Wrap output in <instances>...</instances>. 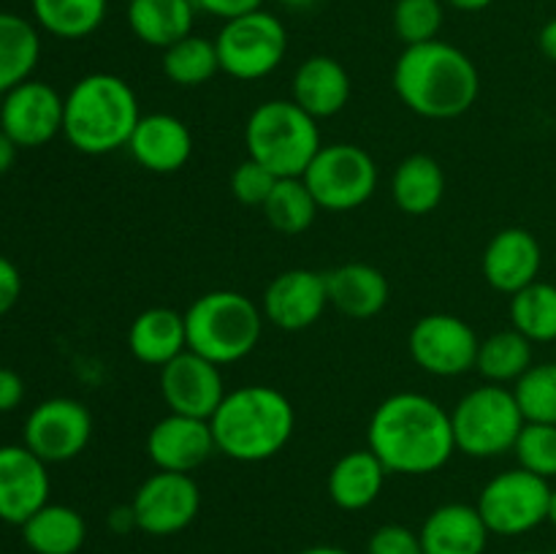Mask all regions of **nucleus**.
<instances>
[{
    "mask_svg": "<svg viewBox=\"0 0 556 554\" xmlns=\"http://www.w3.org/2000/svg\"><path fill=\"white\" fill-rule=\"evenodd\" d=\"M367 443L389 473H438L456 451L451 411L418 391H396L369 416Z\"/></svg>",
    "mask_w": 556,
    "mask_h": 554,
    "instance_id": "nucleus-1",
    "label": "nucleus"
},
{
    "mask_svg": "<svg viewBox=\"0 0 556 554\" xmlns=\"http://www.w3.org/2000/svg\"><path fill=\"white\" fill-rule=\"evenodd\" d=\"M394 90L418 117L454 119L478 101L481 74L470 54L434 38L402 49L394 65Z\"/></svg>",
    "mask_w": 556,
    "mask_h": 554,
    "instance_id": "nucleus-2",
    "label": "nucleus"
},
{
    "mask_svg": "<svg viewBox=\"0 0 556 554\" xmlns=\"http://www.w3.org/2000/svg\"><path fill=\"white\" fill-rule=\"evenodd\" d=\"M210 427L217 454L233 462H266L291 440L296 411L275 386L248 383L226 391Z\"/></svg>",
    "mask_w": 556,
    "mask_h": 554,
    "instance_id": "nucleus-3",
    "label": "nucleus"
},
{
    "mask_svg": "<svg viewBox=\"0 0 556 554\" xmlns=\"http://www.w3.org/2000/svg\"><path fill=\"white\" fill-rule=\"evenodd\" d=\"M139 119L134 87L123 76L98 71L81 76L65 96L63 136L85 155H106L128 147Z\"/></svg>",
    "mask_w": 556,
    "mask_h": 554,
    "instance_id": "nucleus-4",
    "label": "nucleus"
},
{
    "mask_svg": "<svg viewBox=\"0 0 556 554\" xmlns=\"http://www.w3.org/2000/svg\"><path fill=\"white\" fill-rule=\"evenodd\" d=\"M264 313L250 297L239 291L201 293L185 310L188 351L210 358L212 364H237L248 358L264 335Z\"/></svg>",
    "mask_w": 556,
    "mask_h": 554,
    "instance_id": "nucleus-5",
    "label": "nucleus"
},
{
    "mask_svg": "<svg viewBox=\"0 0 556 554\" xmlns=\"http://www.w3.org/2000/svg\"><path fill=\"white\" fill-rule=\"evenodd\" d=\"M248 158L269 168L275 177H302L320 150V128L313 114L296 101L275 98L250 112L244 123Z\"/></svg>",
    "mask_w": 556,
    "mask_h": 554,
    "instance_id": "nucleus-6",
    "label": "nucleus"
},
{
    "mask_svg": "<svg viewBox=\"0 0 556 554\" xmlns=\"http://www.w3.org/2000/svg\"><path fill=\"white\" fill-rule=\"evenodd\" d=\"M525 424V413L516 402L514 389L500 383L467 391L451 411L456 451L476 459H492L514 451Z\"/></svg>",
    "mask_w": 556,
    "mask_h": 554,
    "instance_id": "nucleus-7",
    "label": "nucleus"
},
{
    "mask_svg": "<svg viewBox=\"0 0 556 554\" xmlns=\"http://www.w3.org/2000/svg\"><path fill=\"white\" fill-rule=\"evenodd\" d=\"M223 74L239 81H255L280 68L288 52V30L271 11H253L223 22L215 38Z\"/></svg>",
    "mask_w": 556,
    "mask_h": 554,
    "instance_id": "nucleus-8",
    "label": "nucleus"
},
{
    "mask_svg": "<svg viewBox=\"0 0 556 554\" xmlns=\"http://www.w3.org/2000/svg\"><path fill=\"white\" fill-rule=\"evenodd\" d=\"M320 210L351 212L378 190V163L358 144H324L302 174Z\"/></svg>",
    "mask_w": 556,
    "mask_h": 554,
    "instance_id": "nucleus-9",
    "label": "nucleus"
},
{
    "mask_svg": "<svg viewBox=\"0 0 556 554\" xmlns=\"http://www.w3.org/2000/svg\"><path fill=\"white\" fill-rule=\"evenodd\" d=\"M552 487L546 478L514 467L489 478L478 494L476 508L481 511L489 532L503 538H516L541 527L548 516Z\"/></svg>",
    "mask_w": 556,
    "mask_h": 554,
    "instance_id": "nucleus-10",
    "label": "nucleus"
},
{
    "mask_svg": "<svg viewBox=\"0 0 556 554\" xmlns=\"http://www.w3.org/2000/svg\"><path fill=\"white\" fill-rule=\"evenodd\" d=\"M478 340L476 329L465 318L451 313L424 315L407 335V351L424 373L434 378H459L476 369Z\"/></svg>",
    "mask_w": 556,
    "mask_h": 554,
    "instance_id": "nucleus-11",
    "label": "nucleus"
},
{
    "mask_svg": "<svg viewBox=\"0 0 556 554\" xmlns=\"http://www.w3.org/2000/svg\"><path fill=\"white\" fill-rule=\"evenodd\" d=\"M92 438V413L74 396H52L27 413L22 443L47 465L71 462L87 449Z\"/></svg>",
    "mask_w": 556,
    "mask_h": 554,
    "instance_id": "nucleus-12",
    "label": "nucleus"
},
{
    "mask_svg": "<svg viewBox=\"0 0 556 554\" xmlns=\"http://www.w3.org/2000/svg\"><path fill=\"white\" fill-rule=\"evenodd\" d=\"M130 508L136 516V530L166 538L193 525L201 508V489L190 473L157 470L141 481Z\"/></svg>",
    "mask_w": 556,
    "mask_h": 554,
    "instance_id": "nucleus-13",
    "label": "nucleus"
},
{
    "mask_svg": "<svg viewBox=\"0 0 556 554\" xmlns=\"http://www.w3.org/2000/svg\"><path fill=\"white\" fill-rule=\"evenodd\" d=\"M65 98L52 85L27 79L0 98V130L20 150H36L63 134Z\"/></svg>",
    "mask_w": 556,
    "mask_h": 554,
    "instance_id": "nucleus-14",
    "label": "nucleus"
},
{
    "mask_svg": "<svg viewBox=\"0 0 556 554\" xmlns=\"http://www.w3.org/2000/svg\"><path fill=\"white\" fill-rule=\"evenodd\" d=\"M161 396L168 413L210 421L226 396L220 367L193 351L179 353L161 367Z\"/></svg>",
    "mask_w": 556,
    "mask_h": 554,
    "instance_id": "nucleus-15",
    "label": "nucleus"
},
{
    "mask_svg": "<svg viewBox=\"0 0 556 554\" xmlns=\"http://www.w3.org/2000/svg\"><path fill=\"white\" fill-rule=\"evenodd\" d=\"M329 307L326 275L315 269H288L266 286L261 313L282 331H302L318 324Z\"/></svg>",
    "mask_w": 556,
    "mask_h": 554,
    "instance_id": "nucleus-16",
    "label": "nucleus"
},
{
    "mask_svg": "<svg viewBox=\"0 0 556 554\" xmlns=\"http://www.w3.org/2000/svg\"><path fill=\"white\" fill-rule=\"evenodd\" d=\"M47 462L25 443L0 445V521L22 527L49 503Z\"/></svg>",
    "mask_w": 556,
    "mask_h": 554,
    "instance_id": "nucleus-17",
    "label": "nucleus"
},
{
    "mask_svg": "<svg viewBox=\"0 0 556 554\" xmlns=\"http://www.w3.org/2000/svg\"><path fill=\"white\" fill-rule=\"evenodd\" d=\"M210 421L182 413H168L147 435V456L157 470L193 473L215 454Z\"/></svg>",
    "mask_w": 556,
    "mask_h": 554,
    "instance_id": "nucleus-18",
    "label": "nucleus"
},
{
    "mask_svg": "<svg viewBox=\"0 0 556 554\" xmlns=\"http://www.w3.org/2000/svg\"><path fill=\"white\" fill-rule=\"evenodd\" d=\"M543 250L532 231L519 226L503 228L489 239L483 250L481 269L489 286L500 293H519L521 288L532 286L541 275Z\"/></svg>",
    "mask_w": 556,
    "mask_h": 554,
    "instance_id": "nucleus-19",
    "label": "nucleus"
},
{
    "mask_svg": "<svg viewBox=\"0 0 556 554\" xmlns=\"http://www.w3.org/2000/svg\"><path fill=\"white\" fill-rule=\"evenodd\" d=\"M128 152L147 172L174 174L193 155V134L174 114H141L128 141Z\"/></svg>",
    "mask_w": 556,
    "mask_h": 554,
    "instance_id": "nucleus-20",
    "label": "nucleus"
},
{
    "mask_svg": "<svg viewBox=\"0 0 556 554\" xmlns=\"http://www.w3.org/2000/svg\"><path fill=\"white\" fill-rule=\"evenodd\" d=\"M418 536L424 554H483L492 532L476 505L445 503L424 519Z\"/></svg>",
    "mask_w": 556,
    "mask_h": 554,
    "instance_id": "nucleus-21",
    "label": "nucleus"
},
{
    "mask_svg": "<svg viewBox=\"0 0 556 554\" xmlns=\"http://www.w3.org/2000/svg\"><path fill=\"white\" fill-rule=\"evenodd\" d=\"M326 291L331 307L353 320L375 318L391 299V286L383 272L364 261H351L326 272Z\"/></svg>",
    "mask_w": 556,
    "mask_h": 554,
    "instance_id": "nucleus-22",
    "label": "nucleus"
},
{
    "mask_svg": "<svg viewBox=\"0 0 556 554\" xmlns=\"http://www.w3.org/2000/svg\"><path fill=\"white\" fill-rule=\"evenodd\" d=\"M293 101L315 119L334 117L351 101V76L340 60L313 54L296 68L291 81Z\"/></svg>",
    "mask_w": 556,
    "mask_h": 554,
    "instance_id": "nucleus-23",
    "label": "nucleus"
},
{
    "mask_svg": "<svg viewBox=\"0 0 556 554\" xmlns=\"http://www.w3.org/2000/svg\"><path fill=\"white\" fill-rule=\"evenodd\" d=\"M128 351L136 362L163 367L188 351L185 313L172 307L141 310L128 326Z\"/></svg>",
    "mask_w": 556,
    "mask_h": 554,
    "instance_id": "nucleus-24",
    "label": "nucleus"
},
{
    "mask_svg": "<svg viewBox=\"0 0 556 554\" xmlns=\"http://www.w3.org/2000/svg\"><path fill=\"white\" fill-rule=\"evenodd\" d=\"M386 476H389V470L369 449L348 451L329 470L326 489H329V498L337 508L364 511L380 498Z\"/></svg>",
    "mask_w": 556,
    "mask_h": 554,
    "instance_id": "nucleus-25",
    "label": "nucleus"
},
{
    "mask_svg": "<svg viewBox=\"0 0 556 554\" xmlns=\"http://www.w3.org/2000/svg\"><path fill=\"white\" fill-rule=\"evenodd\" d=\"M193 0H128V27L141 43L168 49L193 33Z\"/></svg>",
    "mask_w": 556,
    "mask_h": 554,
    "instance_id": "nucleus-26",
    "label": "nucleus"
},
{
    "mask_svg": "<svg viewBox=\"0 0 556 554\" xmlns=\"http://www.w3.org/2000/svg\"><path fill=\"white\" fill-rule=\"evenodd\" d=\"M391 196L405 215L424 217L440 206L445 196V172L432 155L413 152L391 177Z\"/></svg>",
    "mask_w": 556,
    "mask_h": 554,
    "instance_id": "nucleus-27",
    "label": "nucleus"
},
{
    "mask_svg": "<svg viewBox=\"0 0 556 554\" xmlns=\"http://www.w3.org/2000/svg\"><path fill=\"white\" fill-rule=\"evenodd\" d=\"M85 538V516L71 505L47 503L22 525V541L33 554H76Z\"/></svg>",
    "mask_w": 556,
    "mask_h": 554,
    "instance_id": "nucleus-28",
    "label": "nucleus"
},
{
    "mask_svg": "<svg viewBox=\"0 0 556 554\" xmlns=\"http://www.w3.org/2000/svg\"><path fill=\"white\" fill-rule=\"evenodd\" d=\"M41 60V36L30 20L0 11V96L33 79Z\"/></svg>",
    "mask_w": 556,
    "mask_h": 554,
    "instance_id": "nucleus-29",
    "label": "nucleus"
},
{
    "mask_svg": "<svg viewBox=\"0 0 556 554\" xmlns=\"http://www.w3.org/2000/svg\"><path fill=\"white\" fill-rule=\"evenodd\" d=\"M33 20L49 36L79 41L103 25L109 0H30Z\"/></svg>",
    "mask_w": 556,
    "mask_h": 554,
    "instance_id": "nucleus-30",
    "label": "nucleus"
},
{
    "mask_svg": "<svg viewBox=\"0 0 556 554\" xmlns=\"http://www.w3.org/2000/svg\"><path fill=\"white\" fill-rule=\"evenodd\" d=\"M532 367V342L510 326L494 331L478 348L476 369L489 383H516Z\"/></svg>",
    "mask_w": 556,
    "mask_h": 554,
    "instance_id": "nucleus-31",
    "label": "nucleus"
},
{
    "mask_svg": "<svg viewBox=\"0 0 556 554\" xmlns=\"http://www.w3.org/2000/svg\"><path fill=\"white\" fill-rule=\"evenodd\" d=\"M261 210H264L266 221L275 231L296 237L313 226L320 206L302 177H282L277 179L275 190Z\"/></svg>",
    "mask_w": 556,
    "mask_h": 554,
    "instance_id": "nucleus-32",
    "label": "nucleus"
},
{
    "mask_svg": "<svg viewBox=\"0 0 556 554\" xmlns=\"http://www.w3.org/2000/svg\"><path fill=\"white\" fill-rule=\"evenodd\" d=\"M510 326L530 342L556 340V286L535 280L510 297Z\"/></svg>",
    "mask_w": 556,
    "mask_h": 554,
    "instance_id": "nucleus-33",
    "label": "nucleus"
},
{
    "mask_svg": "<svg viewBox=\"0 0 556 554\" xmlns=\"http://www.w3.org/2000/svg\"><path fill=\"white\" fill-rule=\"evenodd\" d=\"M161 65L166 79L179 87L206 85L220 71L215 41H210L204 36H195V33H190L182 41L163 49Z\"/></svg>",
    "mask_w": 556,
    "mask_h": 554,
    "instance_id": "nucleus-34",
    "label": "nucleus"
},
{
    "mask_svg": "<svg viewBox=\"0 0 556 554\" xmlns=\"http://www.w3.org/2000/svg\"><path fill=\"white\" fill-rule=\"evenodd\" d=\"M525 421L556 424V362L532 364L514 386Z\"/></svg>",
    "mask_w": 556,
    "mask_h": 554,
    "instance_id": "nucleus-35",
    "label": "nucleus"
},
{
    "mask_svg": "<svg viewBox=\"0 0 556 554\" xmlns=\"http://www.w3.org/2000/svg\"><path fill=\"white\" fill-rule=\"evenodd\" d=\"M443 0H396L394 14V33L405 47L434 41L443 27Z\"/></svg>",
    "mask_w": 556,
    "mask_h": 554,
    "instance_id": "nucleus-36",
    "label": "nucleus"
},
{
    "mask_svg": "<svg viewBox=\"0 0 556 554\" xmlns=\"http://www.w3.org/2000/svg\"><path fill=\"white\" fill-rule=\"evenodd\" d=\"M519 467L541 478H556V424L527 421L514 445Z\"/></svg>",
    "mask_w": 556,
    "mask_h": 554,
    "instance_id": "nucleus-37",
    "label": "nucleus"
},
{
    "mask_svg": "<svg viewBox=\"0 0 556 554\" xmlns=\"http://www.w3.org/2000/svg\"><path fill=\"white\" fill-rule=\"evenodd\" d=\"M275 174L269 172L266 166H261L258 161L248 158V161L239 163L231 174V193L239 204L244 206H264L269 193L275 190L277 185Z\"/></svg>",
    "mask_w": 556,
    "mask_h": 554,
    "instance_id": "nucleus-38",
    "label": "nucleus"
},
{
    "mask_svg": "<svg viewBox=\"0 0 556 554\" xmlns=\"http://www.w3.org/2000/svg\"><path fill=\"white\" fill-rule=\"evenodd\" d=\"M367 554H424L421 536L405 525H383L369 536Z\"/></svg>",
    "mask_w": 556,
    "mask_h": 554,
    "instance_id": "nucleus-39",
    "label": "nucleus"
},
{
    "mask_svg": "<svg viewBox=\"0 0 556 554\" xmlns=\"http://www.w3.org/2000/svg\"><path fill=\"white\" fill-rule=\"evenodd\" d=\"M193 3L199 11L217 16V20L223 22L237 20V16L253 14V11L264 9V0H193Z\"/></svg>",
    "mask_w": 556,
    "mask_h": 554,
    "instance_id": "nucleus-40",
    "label": "nucleus"
},
{
    "mask_svg": "<svg viewBox=\"0 0 556 554\" xmlns=\"http://www.w3.org/2000/svg\"><path fill=\"white\" fill-rule=\"evenodd\" d=\"M22 297V275L14 261L0 255V318L14 310V304Z\"/></svg>",
    "mask_w": 556,
    "mask_h": 554,
    "instance_id": "nucleus-41",
    "label": "nucleus"
},
{
    "mask_svg": "<svg viewBox=\"0 0 556 554\" xmlns=\"http://www.w3.org/2000/svg\"><path fill=\"white\" fill-rule=\"evenodd\" d=\"M25 400V380L20 373L9 367H0V413H11Z\"/></svg>",
    "mask_w": 556,
    "mask_h": 554,
    "instance_id": "nucleus-42",
    "label": "nucleus"
},
{
    "mask_svg": "<svg viewBox=\"0 0 556 554\" xmlns=\"http://www.w3.org/2000/svg\"><path fill=\"white\" fill-rule=\"evenodd\" d=\"M109 525H112L114 532H128L136 527V516L130 505H117V508L109 514Z\"/></svg>",
    "mask_w": 556,
    "mask_h": 554,
    "instance_id": "nucleus-43",
    "label": "nucleus"
},
{
    "mask_svg": "<svg viewBox=\"0 0 556 554\" xmlns=\"http://www.w3.org/2000/svg\"><path fill=\"white\" fill-rule=\"evenodd\" d=\"M538 47L546 54L552 63H556V20H548L546 25L541 27V36H538Z\"/></svg>",
    "mask_w": 556,
    "mask_h": 554,
    "instance_id": "nucleus-44",
    "label": "nucleus"
},
{
    "mask_svg": "<svg viewBox=\"0 0 556 554\" xmlns=\"http://www.w3.org/2000/svg\"><path fill=\"white\" fill-rule=\"evenodd\" d=\"M16 152H20V147L0 130V177L11 172V166H14L16 161Z\"/></svg>",
    "mask_w": 556,
    "mask_h": 554,
    "instance_id": "nucleus-45",
    "label": "nucleus"
},
{
    "mask_svg": "<svg viewBox=\"0 0 556 554\" xmlns=\"http://www.w3.org/2000/svg\"><path fill=\"white\" fill-rule=\"evenodd\" d=\"M443 3L454 5L456 11H483L494 3V0H443Z\"/></svg>",
    "mask_w": 556,
    "mask_h": 554,
    "instance_id": "nucleus-46",
    "label": "nucleus"
},
{
    "mask_svg": "<svg viewBox=\"0 0 556 554\" xmlns=\"http://www.w3.org/2000/svg\"><path fill=\"white\" fill-rule=\"evenodd\" d=\"M299 554H351V552H345V549H340V546H329V543H320V546L302 549Z\"/></svg>",
    "mask_w": 556,
    "mask_h": 554,
    "instance_id": "nucleus-47",
    "label": "nucleus"
},
{
    "mask_svg": "<svg viewBox=\"0 0 556 554\" xmlns=\"http://www.w3.org/2000/svg\"><path fill=\"white\" fill-rule=\"evenodd\" d=\"M280 3L291 11H307L313 5H318V0H280Z\"/></svg>",
    "mask_w": 556,
    "mask_h": 554,
    "instance_id": "nucleus-48",
    "label": "nucleus"
},
{
    "mask_svg": "<svg viewBox=\"0 0 556 554\" xmlns=\"http://www.w3.org/2000/svg\"><path fill=\"white\" fill-rule=\"evenodd\" d=\"M546 521H552V525L556 527V489H552V498H548V516Z\"/></svg>",
    "mask_w": 556,
    "mask_h": 554,
    "instance_id": "nucleus-49",
    "label": "nucleus"
},
{
    "mask_svg": "<svg viewBox=\"0 0 556 554\" xmlns=\"http://www.w3.org/2000/svg\"><path fill=\"white\" fill-rule=\"evenodd\" d=\"M519 554H541V552H519Z\"/></svg>",
    "mask_w": 556,
    "mask_h": 554,
    "instance_id": "nucleus-50",
    "label": "nucleus"
},
{
    "mask_svg": "<svg viewBox=\"0 0 556 554\" xmlns=\"http://www.w3.org/2000/svg\"><path fill=\"white\" fill-rule=\"evenodd\" d=\"M0 98H3V96H0Z\"/></svg>",
    "mask_w": 556,
    "mask_h": 554,
    "instance_id": "nucleus-51",
    "label": "nucleus"
},
{
    "mask_svg": "<svg viewBox=\"0 0 556 554\" xmlns=\"http://www.w3.org/2000/svg\"><path fill=\"white\" fill-rule=\"evenodd\" d=\"M554 554H556V552H554Z\"/></svg>",
    "mask_w": 556,
    "mask_h": 554,
    "instance_id": "nucleus-52",
    "label": "nucleus"
}]
</instances>
